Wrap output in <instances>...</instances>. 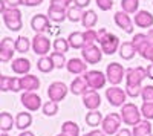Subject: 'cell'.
<instances>
[{"mask_svg": "<svg viewBox=\"0 0 153 136\" xmlns=\"http://www.w3.org/2000/svg\"><path fill=\"white\" fill-rule=\"evenodd\" d=\"M98 43L101 46V51L103 54L107 55H113L115 52L120 51V38L115 34H110L107 29H100L98 31Z\"/></svg>", "mask_w": 153, "mask_h": 136, "instance_id": "6da1fadb", "label": "cell"}, {"mask_svg": "<svg viewBox=\"0 0 153 136\" xmlns=\"http://www.w3.org/2000/svg\"><path fill=\"white\" fill-rule=\"evenodd\" d=\"M121 118H123V122L126 126H136L139 124L143 119H141V109H138L133 103H126L123 107H121V112H120Z\"/></svg>", "mask_w": 153, "mask_h": 136, "instance_id": "7a4b0ae2", "label": "cell"}, {"mask_svg": "<svg viewBox=\"0 0 153 136\" xmlns=\"http://www.w3.org/2000/svg\"><path fill=\"white\" fill-rule=\"evenodd\" d=\"M2 17H3V21H5L6 28H8L9 31L17 32V31H20V29L23 28L22 11H20L19 8H8L3 14H2Z\"/></svg>", "mask_w": 153, "mask_h": 136, "instance_id": "3957f363", "label": "cell"}, {"mask_svg": "<svg viewBox=\"0 0 153 136\" xmlns=\"http://www.w3.org/2000/svg\"><path fill=\"white\" fill-rule=\"evenodd\" d=\"M121 124H123V118L120 113H109L107 116H104L101 129L106 135H117L121 130Z\"/></svg>", "mask_w": 153, "mask_h": 136, "instance_id": "277c9868", "label": "cell"}, {"mask_svg": "<svg viewBox=\"0 0 153 136\" xmlns=\"http://www.w3.org/2000/svg\"><path fill=\"white\" fill-rule=\"evenodd\" d=\"M83 77H84V80L87 81L89 87H91L92 90L103 89L106 86V81H107V77L101 70H87Z\"/></svg>", "mask_w": 153, "mask_h": 136, "instance_id": "5b68a950", "label": "cell"}, {"mask_svg": "<svg viewBox=\"0 0 153 136\" xmlns=\"http://www.w3.org/2000/svg\"><path fill=\"white\" fill-rule=\"evenodd\" d=\"M106 98H107L109 104H112L113 107H123L127 100V93L126 90L118 87V86H113V87L106 89Z\"/></svg>", "mask_w": 153, "mask_h": 136, "instance_id": "8992f818", "label": "cell"}, {"mask_svg": "<svg viewBox=\"0 0 153 136\" xmlns=\"http://www.w3.org/2000/svg\"><path fill=\"white\" fill-rule=\"evenodd\" d=\"M106 77L110 84L118 86L123 81V78H126V69L120 63H109L106 69Z\"/></svg>", "mask_w": 153, "mask_h": 136, "instance_id": "52a82bcc", "label": "cell"}, {"mask_svg": "<svg viewBox=\"0 0 153 136\" xmlns=\"http://www.w3.org/2000/svg\"><path fill=\"white\" fill-rule=\"evenodd\" d=\"M68 86L61 81H55L52 84H49L48 87V96H49V101H54V103H60L66 98L68 95Z\"/></svg>", "mask_w": 153, "mask_h": 136, "instance_id": "ba28073f", "label": "cell"}, {"mask_svg": "<svg viewBox=\"0 0 153 136\" xmlns=\"http://www.w3.org/2000/svg\"><path fill=\"white\" fill-rule=\"evenodd\" d=\"M51 46H52L51 40L43 34H35V37L32 38V51L34 54L40 55V57H46L49 54Z\"/></svg>", "mask_w": 153, "mask_h": 136, "instance_id": "9c48e42d", "label": "cell"}, {"mask_svg": "<svg viewBox=\"0 0 153 136\" xmlns=\"http://www.w3.org/2000/svg\"><path fill=\"white\" fill-rule=\"evenodd\" d=\"M81 57L87 64H98L101 61V58H103V51L97 44L84 46L81 49Z\"/></svg>", "mask_w": 153, "mask_h": 136, "instance_id": "30bf717a", "label": "cell"}, {"mask_svg": "<svg viewBox=\"0 0 153 136\" xmlns=\"http://www.w3.org/2000/svg\"><path fill=\"white\" fill-rule=\"evenodd\" d=\"M14 54H16V40H12L11 37H5L0 41V61L8 63L12 60Z\"/></svg>", "mask_w": 153, "mask_h": 136, "instance_id": "8fae6325", "label": "cell"}, {"mask_svg": "<svg viewBox=\"0 0 153 136\" xmlns=\"http://www.w3.org/2000/svg\"><path fill=\"white\" fill-rule=\"evenodd\" d=\"M144 78H147V69L143 66L130 67L126 70V84H143Z\"/></svg>", "mask_w": 153, "mask_h": 136, "instance_id": "7c38bea8", "label": "cell"}, {"mask_svg": "<svg viewBox=\"0 0 153 136\" xmlns=\"http://www.w3.org/2000/svg\"><path fill=\"white\" fill-rule=\"evenodd\" d=\"M20 101H22L23 107L26 110H29V112H37L40 107H43L42 106V98L38 96L37 93H34V92H25V93H22Z\"/></svg>", "mask_w": 153, "mask_h": 136, "instance_id": "4fadbf2b", "label": "cell"}, {"mask_svg": "<svg viewBox=\"0 0 153 136\" xmlns=\"http://www.w3.org/2000/svg\"><path fill=\"white\" fill-rule=\"evenodd\" d=\"M113 20H115V23H117V26H118L120 29H123L126 34H133V31H135L133 21H132L130 16L127 14V12H124L123 9L118 11V12H115Z\"/></svg>", "mask_w": 153, "mask_h": 136, "instance_id": "5bb4252c", "label": "cell"}, {"mask_svg": "<svg viewBox=\"0 0 153 136\" xmlns=\"http://www.w3.org/2000/svg\"><path fill=\"white\" fill-rule=\"evenodd\" d=\"M31 28L34 29L35 34H43V32L49 31V28H51L49 17L45 14H35L31 18Z\"/></svg>", "mask_w": 153, "mask_h": 136, "instance_id": "9a60e30c", "label": "cell"}, {"mask_svg": "<svg viewBox=\"0 0 153 136\" xmlns=\"http://www.w3.org/2000/svg\"><path fill=\"white\" fill-rule=\"evenodd\" d=\"M83 104L84 107L92 112V110H98V107L101 106V96L97 90H87L84 95H83Z\"/></svg>", "mask_w": 153, "mask_h": 136, "instance_id": "2e32d148", "label": "cell"}, {"mask_svg": "<svg viewBox=\"0 0 153 136\" xmlns=\"http://www.w3.org/2000/svg\"><path fill=\"white\" fill-rule=\"evenodd\" d=\"M133 21H135V24H136L138 28H143V29L150 28L152 29V26H153V14H152V12H149V11H146V9L138 11L136 14H135Z\"/></svg>", "mask_w": 153, "mask_h": 136, "instance_id": "e0dca14e", "label": "cell"}, {"mask_svg": "<svg viewBox=\"0 0 153 136\" xmlns=\"http://www.w3.org/2000/svg\"><path fill=\"white\" fill-rule=\"evenodd\" d=\"M66 69L69 73H74V75H81V73L84 75L87 72V64L81 58H71V60H68Z\"/></svg>", "mask_w": 153, "mask_h": 136, "instance_id": "ac0fdd59", "label": "cell"}, {"mask_svg": "<svg viewBox=\"0 0 153 136\" xmlns=\"http://www.w3.org/2000/svg\"><path fill=\"white\" fill-rule=\"evenodd\" d=\"M48 17H49V20H52L55 23H61V21H65L68 18V9L61 8V6H57V5H49Z\"/></svg>", "mask_w": 153, "mask_h": 136, "instance_id": "d6986e66", "label": "cell"}, {"mask_svg": "<svg viewBox=\"0 0 153 136\" xmlns=\"http://www.w3.org/2000/svg\"><path fill=\"white\" fill-rule=\"evenodd\" d=\"M11 69H12V72L19 73V75H28V72L31 70V61L25 57L16 58V60H12Z\"/></svg>", "mask_w": 153, "mask_h": 136, "instance_id": "ffe728a7", "label": "cell"}, {"mask_svg": "<svg viewBox=\"0 0 153 136\" xmlns=\"http://www.w3.org/2000/svg\"><path fill=\"white\" fill-rule=\"evenodd\" d=\"M20 83H22V90H25V92H34L40 87V80H38V77L31 75V73L22 77Z\"/></svg>", "mask_w": 153, "mask_h": 136, "instance_id": "44dd1931", "label": "cell"}, {"mask_svg": "<svg viewBox=\"0 0 153 136\" xmlns=\"http://www.w3.org/2000/svg\"><path fill=\"white\" fill-rule=\"evenodd\" d=\"M69 90L74 93V95H84L87 90H91V87H89L87 81L84 80V77H76L72 83H71V87Z\"/></svg>", "mask_w": 153, "mask_h": 136, "instance_id": "7402d4cb", "label": "cell"}, {"mask_svg": "<svg viewBox=\"0 0 153 136\" xmlns=\"http://www.w3.org/2000/svg\"><path fill=\"white\" fill-rule=\"evenodd\" d=\"M68 41H69V46H71L72 49H83V47L86 46L84 32H80V31L71 32L69 37H68Z\"/></svg>", "mask_w": 153, "mask_h": 136, "instance_id": "603a6c76", "label": "cell"}, {"mask_svg": "<svg viewBox=\"0 0 153 136\" xmlns=\"http://www.w3.org/2000/svg\"><path fill=\"white\" fill-rule=\"evenodd\" d=\"M118 54L123 60H132L135 57V54H138V51H136V47L133 46L132 41H123L121 46H120Z\"/></svg>", "mask_w": 153, "mask_h": 136, "instance_id": "cb8c5ba5", "label": "cell"}, {"mask_svg": "<svg viewBox=\"0 0 153 136\" xmlns=\"http://www.w3.org/2000/svg\"><path fill=\"white\" fill-rule=\"evenodd\" d=\"M32 124V116L28 112H20L16 116V127L22 132H26L28 127Z\"/></svg>", "mask_w": 153, "mask_h": 136, "instance_id": "d4e9b609", "label": "cell"}, {"mask_svg": "<svg viewBox=\"0 0 153 136\" xmlns=\"http://www.w3.org/2000/svg\"><path fill=\"white\" fill-rule=\"evenodd\" d=\"M98 21V16H97V12L94 9H86L84 11V14H83V18H81V24H83V28L86 29H92L95 24Z\"/></svg>", "mask_w": 153, "mask_h": 136, "instance_id": "484cf974", "label": "cell"}, {"mask_svg": "<svg viewBox=\"0 0 153 136\" xmlns=\"http://www.w3.org/2000/svg\"><path fill=\"white\" fill-rule=\"evenodd\" d=\"M14 126H16V119L12 118L11 113H8V112L0 113V130L3 133H8L9 130H12Z\"/></svg>", "mask_w": 153, "mask_h": 136, "instance_id": "4316f807", "label": "cell"}, {"mask_svg": "<svg viewBox=\"0 0 153 136\" xmlns=\"http://www.w3.org/2000/svg\"><path fill=\"white\" fill-rule=\"evenodd\" d=\"M133 136H152V124L150 121L143 119L139 124H136L132 130Z\"/></svg>", "mask_w": 153, "mask_h": 136, "instance_id": "83f0119b", "label": "cell"}, {"mask_svg": "<svg viewBox=\"0 0 153 136\" xmlns=\"http://www.w3.org/2000/svg\"><path fill=\"white\" fill-rule=\"evenodd\" d=\"M103 119H104L103 115H101L98 110H92V112L86 113V118H84L86 124L89 127H98V126H101V124H103Z\"/></svg>", "mask_w": 153, "mask_h": 136, "instance_id": "f1b7e54d", "label": "cell"}, {"mask_svg": "<svg viewBox=\"0 0 153 136\" xmlns=\"http://www.w3.org/2000/svg\"><path fill=\"white\" fill-rule=\"evenodd\" d=\"M32 47V41L25 35H20L16 38V52L19 54H26L29 49Z\"/></svg>", "mask_w": 153, "mask_h": 136, "instance_id": "f546056e", "label": "cell"}, {"mask_svg": "<svg viewBox=\"0 0 153 136\" xmlns=\"http://www.w3.org/2000/svg\"><path fill=\"white\" fill-rule=\"evenodd\" d=\"M61 133L65 136H80V127L74 121H66L61 126Z\"/></svg>", "mask_w": 153, "mask_h": 136, "instance_id": "4dcf8cb0", "label": "cell"}, {"mask_svg": "<svg viewBox=\"0 0 153 136\" xmlns=\"http://www.w3.org/2000/svg\"><path fill=\"white\" fill-rule=\"evenodd\" d=\"M138 54L141 55L144 60H149L150 63L153 64V41H152V40L146 41L141 47L138 49Z\"/></svg>", "mask_w": 153, "mask_h": 136, "instance_id": "1f68e13d", "label": "cell"}, {"mask_svg": "<svg viewBox=\"0 0 153 136\" xmlns=\"http://www.w3.org/2000/svg\"><path fill=\"white\" fill-rule=\"evenodd\" d=\"M37 69L43 73H49L55 69V66H54V61L51 60V57H42L37 61Z\"/></svg>", "mask_w": 153, "mask_h": 136, "instance_id": "d6a6232c", "label": "cell"}, {"mask_svg": "<svg viewBox=\"0 0 153 136\" xmlns=\"http://www.w3.org/2000/svg\"><path fill=\"white\" fill-rule=\"evenodd\" d=\"M121 8L127 14H136L139 8V0H121Z\"/></svg>", "mask_w": 153, "mask_h": 136, "instance_id": "836d02e7", "label": "cell"}, {"mask_svg": "<svg viewBox=\"0 0 153 136\" xmlns=\"http://www.w3.org/2000/svg\"><path fill=\"white\" fill-rule=\"evenodd\" d=\"M52 46H54V51L58 52V54H65V52H68V51H69V47H71L68 38H63V37H58V38H55L54 43H52Z\"/></svg>", "mask_w": 153, "mask_h": 136, "instance_id": "e575fe53", "label": "cell"}, {"mask_svg": "<svg viewBox=\"0 0 153 136\" xmlns=\"http://www.w3.org/2000/svg\"><path fill=\"white\" fill-rule=\"evenodd\" d=\"M143 89H144L143 84H126V89H124V90H126L127 96L136 98V96H141Z\"/></svg>", "mask_w": 153, "mask_h": 136, "instance_id": "d590c367", "label": "cell"}, {"mask_svg": "<svg viewBox=\"0 0 153 136\" xmlns=\"http://www.w3.org/2000/svg\"><path fill=\"white\" fill-rule=\"evenodd\" d=\"M83 14H84V11H83V9H80V8H76V6H71V8L68 9V18H69L72 23L81 21Z\"/></svg>", "mask_w": 153, "mask_h": 136, "instance_id": "8d00e7d4", "label": "cell"}, {"mask_svg": "<svg viewBox=\"0 0 153 136\" xmlns=\"http://www.w3.org/2000/svg\"><path fill=\"white\" fill-rule=\"evenodd\" d=\"M49 57H51V60L54 61V66H55V69H63V67H66L68 61H66V58H65V54L52 52Z\"/></svg>", "mask_w": 153, "mask_h": 136, "instance_id": "74e56055", "label": "cell"}, {"mask_svg": "<svg viewBox=\"0 0 153 136\" xmlns=\"http://www.w3.org/2000/svg\"><path fill=\"white\" fill-rule=\"evenodd\" d=\"M42 109H43V113H45L46 116H54V115H57V112H58V103L46 101Z\"/></svg>", "mask_w": 153, "mask_h": 136, "instance_id": "f35d334b", "label": "cell"}, {"mask_svg": "<svg viewBox=\"0 0 153 136\" xmlns=\"http://www.w3.org/2000/svg\"><path fill=\"white\" fill-rule=\"evenodd\" d=\"M84 41H86V46L95 44V41H98V32L95 29H86L84 31Z\"/></svg>", "mask_w": 153, "mask_h": 136, "instance_id": "ab89813d", "label": "cell"}, {"mask_svg": "<svg viewBox=\"0 0 153 136\" xmlns=\"http://www.w3.org/2000/svg\"><path fill=\"white\" fill-rule=\"evenodd\" d=\"M141 115L147 121H153V103H144L141 106Z\"/></svg>", "mask_w": 153, "mask_h": 136, "instance_id": "60d3db41", "label": "cell"}, {"mask_svg": "<svg viewBox=\"0 0 153 136\" xmlns=\"http://www.w3.org/2000/svg\"><path fill=\"white\" fill-rule=\"evenodd\" d=\"M150 38H149V35H146V34H135L133 35V38H132V43H133V46L136 47V51L139 47H141L146 41H149Z\"/></svg>", "mask_w": 153, "mask_h": 136, "instance_id": "b9f144b4", "label": "cell"}, {"mask_svg": "<svg viewBox=\"0 0 153 136\" xmlns=\"http://www.w3.org/2000/svg\"><path fill=\"white\" fill-rule=\"evenodd\" d=\"M141 98L144 103H153V86H144Z\"/></svg>", "mask_w": 153, "mask_h": 136, "instance_id": "7bdbcfd3", "label": "cell"}, {"mask_svg": "<svg viewBox=\"0 0 153 136\" xmlns=\"http://www.w3.org/2000/svg\"><path fill=\"white\" fill-rule=\"evenodd\" d=\"M11 84H12V77H8V75L0 77V90L2 92L11 90Z\"/></svg>", "mask_w": 153, "mask_h": 136, "instance_id": "ee69618b", "label": "cell"}, {"mask_svg": "<svg viewBox=\"0 0 153 136\" xmlns=\"http://www.w3.org/2000/svg\"><path fill=\"white\" fill-rule=\"evenodd\" d=\"M97 6L101 11H109L113 8V0H97Z\"/></svg>", "mask_w": 153, "mask_h": 136, "instance_id": "f6af8a7d", "label": "cell"}, {"mask_svg": "<svg viewBox=\"0 0 153 136\" xmlns=\"http://www.w3.org/2000/svg\"><path fill=\"white\" fill-rule=\"evenodd\" d=\"M72 2H74V0H51V5H57V6H61V8L69 9Z\"/></svg>", "mask_w": 153, "mask_h": 136, "instance_id": "bcb514c9", "label": "cell"}, {"mask_svg": "<svg viewBox=\"0 0 153 136\" xmlns=\"http://www.w3.org/2000/svg\"><path fill=\"white\" fill-rule=\"evenodd\" d=\"M11 90H12V92H20V90H22V83H20V78H16V77H12Z\"/></svg>", "mask_w": 153, "mask_h": 136, "instance_id": "7dc6e473", "label": "cell"}, {"mask_svg": "<svg viewBox=\"0 0 153 136\" xmlns=\"http://www.w3.org/2000/svg\"><path fill=\"white\" fill-rule=\"evenodd\" d=\"M89 5H91V0H74V6L80 9H86Z\"/></svg>", "mask_w": 153, "mask_h": 136, "instance_id": "c3c4849f", "label": "cell"}, {"mask_svg": "<svg viewBox=\"0 0 153 136\" xmlns=\"http://www.w3.org/2000/svg\"><path fill=\"white\" fill-rule=\"evenodd\" d=\"M8 8H19L20 5H25V0H5Z\"/></svg>", "mask_w": 153, "mask_h": 136, "instance_id": "681fc988", "label": "cell"}, {"mask_svg": "<svg viewBox=\"0 0 153 136\" xmlns=\"http://www.w3.org/2000/svg\"><path fill=\"white\" fill-rule=\"evenodd\" d=\"M42 3L43 0H25V6H38Z\"/></svg>", "mask_w": 153, "mask_h": 136, "instance_id": "f907efd6", "label": "cell"}, {"mask_svg": "<svg viewBox=\"0 0 153 136\" xmlns=\"http://www.w3.org/2000/svg\"><path fill=\"white\" fill-rule=\"evenodd\" d=\"M117 136H133V133H132L129 129H121V130L117 133Z\"/></svg>", "mask_w": 153, "mask_h": 136, "instance_id": "816d5d0a", "label": "cell"}, {"mask_svg": "<svg viewBox=\"0 0 153 136\" xmlns=\"http://www.w3.org/2000/svg\"><path fill=\"white\" fill-rule=\"evenodd\" d=\"M87 136H106V133L103 132V130H92V132H89V133H86Z\"/></svg>", "mask_w": 153, "mask_h": 136, "instance_id": "f5cc1de1", "label": "cell"}, {"mask_svg": "<svg viewBox=\"0 0 153 136\" xmlns=\"http://www.w3.org/2000/svg\"><path fill=\"white\" fill-rule=\"evenodd\" d=\"M147 78L153 80V64H149L147 66Z\"/></svg>", "mask_w": 153, "mask_h": 136, "instance_id": "db71d44e", "label": "cell"}, {"mask_svg": "<svg viewBox=\"0 0 153 136\" xmlns=\"http://www.w3.org/2000/svg\"><path fill=\"white\" fill-rule=\"evenodd\" d=\"M19 136H35V135H34L32 132H29V130H26V132H22V133H20Z\"/></svg>", "mask_w": 153, "mask_h": 136, "instance_id": "11a10c76", "label": "cell"}, {"mask_svg": "<svg viewBox=\"0 0 153 136\" xmlns=\"http://www.w3.org/2000/svg\"><path fill=\"white\" fill-rule=\"evenodd\" d=\"M147 35H149V38L153 41V28L152 29H149V32H147Z\"/></svg>", "mask_w": 153, "mask_h": 136, "instance_id": "9f6ffc18", "label": "cell"}, {"mask_svg": "<svg viewBox=\"0 0 153 136\" xmlns=\"http://www.w3.org/2000/svg\"><path fill=\"white\" fill-rule=\"evenodd\" d=\"M0 136H9L8 133H2V135H0Z\"/></svg>", "mask_w": 153, "mask_h": 136, "instance_id": "6f0895ef", "label": "cell"}, {"mask_svg": "<svg viewBox=\"0 0 153 136\" xmlns=\"http://www.w3.org/2000/svg\"><path fill=\"white\" fill-rule=\"evenodd\" d=\"M57 136H65V135H63V133H60V135H57Z\"/></svg>", "mask_w": 153, "mask_h": 136, "instance_id": "680465c9", "label": "cell"}, {"mask_svg": "<svg viewBox=\"0 0 153 136\" xmlns=\"http://www.w3.org/2000/svg\"><path fill=\"white\" fill-rule=\"evenodd\" d=\"M84 136H87V135H84Z\"/></svg>", "mask_w": 153, "mask_h": 136, "instance_id": "91938a15", "label": "cell"}, {"mask_svg": "<svg viewBox=\"0 0 153 136\" xmlns=\"http://www.w3.org/2000/svg\"><path fill=\"white\" fill-rule=\"evenodd\" d=\"M152 136H153V135H152Z\"/></svg>", "mask_w": 153, "mask_h": 136, "instance_id": "94428289", "label": "cell"}]
</instances>
